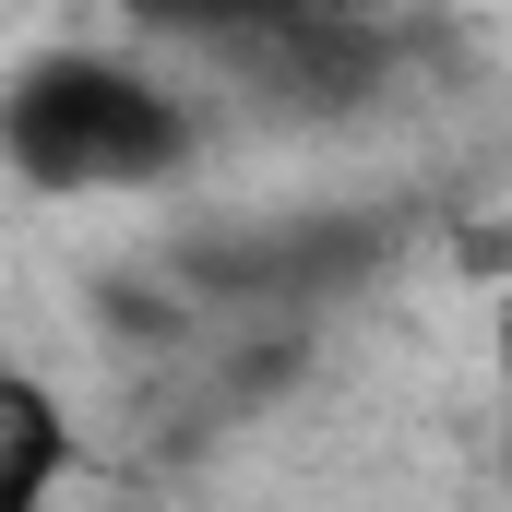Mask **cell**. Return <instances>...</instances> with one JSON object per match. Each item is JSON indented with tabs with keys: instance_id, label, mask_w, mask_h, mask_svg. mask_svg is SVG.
I'll return each mask as SVG.
<instances>
[{
	"instance_id": "obj_1",
	"label": "cell",
	"mask_w": 512,
	"mask_h": 512,
	"mask_svg": "<svg viewBox=\"0 0 512 512\" xmlns=\"http://www.w3.org/2000/svg\"><path fill=\"white\" fill-rule=\"evenodd\" d=\"M0 155L36 191H143L191 155V108L131 60L60 48V60H24L0 84Z\"/></svg>"
},
{
	"instance_id": "obj_2",
	"label": "cell",
	"mask_w": 512,
	"mask_h": 512,
	"mask_svg": "<svg viewBox=\"0 0 512 512\" xmlns=\"http://www.w3.org/2000/svg\"><path fill=\"white\" fill-rule=\"evenodd\" d=\"M72 477V417L60 393L0 370V512H48V489Z\"/></svg>"
}]
</instances>
